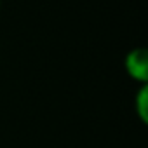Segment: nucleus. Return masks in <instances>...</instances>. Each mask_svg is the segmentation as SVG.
<instances>
[{"label": "nucleus", "mask_w": 148, "mask_h": 148, "mask_svg": "<svg viewBox=\"0 0 148 148\" xmlns=\"http://www.w3.org/2000/svg\"><path fill=\"white\" fill-rule=\"evenodd\" d=\"M0 7H2V0H0Z\"/></svg>", "instance_id": "3"}, {"label": "nucleus", "mask_w": 148, "mask_h": 148, "mask_svg": "<svg viewBox=\"0 0 148 148\" xmlns=\"http://www.w3.org/2000/svg\"><path fill=\"white\" fill-rule=\"evenodd\" d=\"M124 68L127 75L139 86L148 84V51L145 47H134L125 54Z\"/></svg>", "instance_id": "1"}, {"label": "nucleus", "mask_w": 148, "mask_h": 148, "mask_svg": "<svg viewBox=\"0 0 148 148\" xmlns=\"http://www.w3.org/2000/svg\"><path fill=\"white\" fill-rule=\"evenodd\" d=\"M134 112L143 124L148 122V84L139 86L134 96Z\"/></svg>", "instance_id": "2"}]
</instances>
